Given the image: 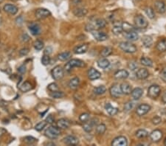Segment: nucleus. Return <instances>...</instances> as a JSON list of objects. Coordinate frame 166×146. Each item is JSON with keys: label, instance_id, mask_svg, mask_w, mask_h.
Here are the masks:
<instances>
[{"label": "nucleus", "instance_id": "f257e3e1", "mask_svg": "<svg viewBox=\"0 0 166 146\" xmlns=\"http://www.w3.org/2000/svg\"><path fill=\"white\" fill-rule=\"evenodd\" d=\"M85 66L86 64L84 61L80 59H71L64 66V70H66V72L70 73L74 67H84Z\"/></svg>", "mask_w": 166, "mask_h": 146}, {"label": "nucleus", "instance_id": "f03ea898", "mask_svg": "<svg viewBox=\"0 0 166 146\" xmlns=\"http://www.w3.org/2000/svg\"><path fill=\"white\" fill-rule=\"evenodd\" d=\"M44 134L49 139H56L60 136L61 131L59 128V127L57 128V127L55 126H50L46 129Z\"/></svg>", "mask_w": 166, "mask_h": 146}, {"label": "nucleus", "instance_id": "7ed1b4c3", "mask_svg": "<svg viewBox=\"0 0 166 146\" xmlns=\"http://www.w3.org/2000/svg\"><path fill=\"white\" fill-rule=\"evenodd\" d=\"M119 47L121 49L123 52L126 53H134L137 52V49L136 46L131 42H123L119 44Z\"/></svg>", "mask_w": 166, "mask_h": 146}, {"label": "nucleus", "instance_id": "20e7f679", "mask_svg": "<svg viewBox=\"0 0 166 146\" xmlns=\"http://www.w3.org/2000/svg\"><path fill=\"white\" fill-rule=\"evenodd\" d=\"M134 22H135L136 27L137 28H140V29L146 28L148 25V22L146 20V19L144 16H142V15L136 16L134 17Z\"/></svg>", "mask_w": 166, "mask_h": 146}, {"label": "nucleus", "instance_id": "39448f33", "mask_svg": "<svg viewBox=\"0 0 166 146\" xmlns=\"http://www.w3.org/2000/svg\"><path fill=\"white\" fill-rule=\"evenodd\" d=\"M161 92L160 87L158 85H152L148 89V96L151 99L156 98Z\"/></svg>", "mask_w": 166, "mask_h": 146}, {"label": "nucleus", "instance_id": "423d86ee", "mask_svg": "<svg viewBox=\"0 0 166 146\" xmlns=\"http://www.w3.org/2000/svg\"><path fill=\"white\" fill-rule=\"evenodd\" d=\"M64 75V72L63 68L61 66H56L54 67L53 70H52V76L55 80L58 81V80H61L63 78Z\"/></svg>", "mask_w": 166, "mask_h": 146}, {"label": "nucleus", "instance_id": "0eeeda50", "mask_svg": "<svg viewBox=\"0 0 166 146\" xmlns=\"http://www.w3.org/2000/svg\"><path fill=\"white\" fill-rule=\"evenodd\" d=\"M92 34L95 40H97L98 42H104V41L107 40L109 38L107 34H106L105 33L99 30H95L92 31Z\"/></svg>", "mask_w": 166, "mask_h": 146}, {"label": "nucleus", "instance_id": "6e6552de", "mask_svg": "<svg viewBox=\"0 0 166 146\" xmlns=\"http://www.w3.org/2000/svg\"><path fill=\"white\" fill-rule=\"evenodd\" d=\"M109 92H110L111 96L115 97V98H119L123 94L121 92V89H120V86L117 85V84H115V85L111 86Z\"/></svg>", "mask_w": 166, "mask_h": 146}, {"label": "nucleus", "instance_id": "1a4fd4ad", "mask_svg": "<svg viewBox=\"0 0 166 146\" xmlns=\"http://www.w3.org/2000/svg\"><path fill=\"white\" fill-rule=\"evenodd\" d=\"M50 15V11L45 8H39L36 12V17L39 19H44L45 18H47Z\"/></svg>", "mask_w": 166, "mask_h": 146}, {"label": "nucleus", "instance_id": "9d476101", "mask_svg": "<svg viewBox=\"0 0 166 146\" xmlns=\"http://www.w3.org/2000/svg\"><path fill=\"white\" fill-rule=\"evenodd\" d=\"M128 145V141L125 136H120L115 138L112 142V145L114 146H126Z\"/></svg>", "mask_w": 166, "mask_h": 146}, {"label": "nucleus", "instance_id": "9b49d317", "mask_svg": "<svg viewBox=\"0 0 166 146\" xmlns=\"http://www.w3.org/2000/svg\"><path fill=\"white\" fill-rule=\"evenodd\" d=\"M63 142L66 145H77L79 143V140L76 136H73V135H70L63 139Z\"/></svg>", "mask_w": 166, "mask_h": 146}, {"label": "nucleus", "instance_id": "f8f14e48", "mask_svg": "<svg viewBox=\"0 0 166 146\" xmlns=\"http://www.w3.org/2000/svg\"><path fill=\"white\" fill-rule=\"evenodd\" d=\"M151 109V106L148 104H141L137 108L136 112L139 116H143Z\"/></svg>", "mask_w": 166, "mask_h": 146}, {"label": "nucleus", "instance_id": "ddd939ff", "mask_svg": "<svg viewBox=\"0 0 166 146\" xmlns=\"http://www.w3.org/2000/svg\"><path fill=\"white\" fill-rule=\"evenodd\" d=\"M162 131H160V130H154V131H153L150 134V138H151V140L153 141V142H159V140H160L162 138Z\"/></svg>", "mask_w": 166, "mask_h": 146}, {"label": "nucleus", "instance_id": "4468645a", "mask_svg": "<svg viewBox=\"0 0 166 146\" xmlns=\"http://www.w3.org/2000/svg\"><path fill=\"white\" fill-rule=\"evenodd\" d=\"M4 10L10 15H15L18 12V7L12 4H6L3 7Z\"/></svg>", "mask_w": 166, "mask_h": 146}, {"label": "nucleus", "instance_id": "2eb2a0df", "mask_svg": "<svg viewBox=\"0 0 166 146\" xmlns=\"http://www.w3.org/2000/svg\"><path fill=\"white\" fill-rule=\"evenodd\" d=\"M101 74L99 71L94 68H91L88 71V78H90L91 81H94V80H97L98 78H101Z\"/></svg>", "mask_w": 166, "mask_h": 146}, {"label": "nucleus", "instance_id": "dca6fc26", "mask_svg": "<svg viewBox=\"0 0 166 146\" xmlns=\"http://www.w3.org/2000/svg\"><path fill=\"white\" fill-rule=\"evenodd\" d=\"M154 7L155 9L156 10V11L159 13H163L165 11V2L161 0H157L155 1L154 3Z\"/></svg>", "mask_w": 166, "mask_h": 146}, {"label": "nucleus", "instance_id": "f3484780", "mask_svg": "<svg viewBox=\"0 0 166 146\" xmlns=\"http://www.w3.org/2000/svg\"><path fill=\"white\" fill-rule=\"evenodd\" d=\"M148 75H149L148 71L146 70V69H144V68L139 69V70H137V73H136V76H137V78L140 80L146 79V78L148 77Z\"/></svg>", "mask_w": 166, "mask_h": 146}, {"label": "nucleus", "instance_id": "a211bd4d", "mask_svg": "<svg viewBox=\"0 0 166 146\" xmlns=\"http://www.w3.org/2000/svg\"><path fill=\"white\" fill-rule=\"evenodd\" d=\"M87 50H88V44H81L76 47L74 50H73V52L76 54H83V53H85Z\"/></svg>", "mask_w": 166, "mask_h": 146}, {"label": "nucleus", "instance_id": "6ab92c4d", "mask_svg": "<svg viewBox=\"0 0 166 146\" xmlns=\"http://www.w3.org/2000/svg\"><path fill=\"white\" fill-rule=\"evenodd\" d=\"M57 126L59 128H62V129H67L70 126V122L67 119H60L59 120H58Z\"/></svg>", "mask_w": 166, "mask_h": 146}, {"label": "nucleus", "instance_id": "aec40b11", "mask_svg": "<svg viewBox=\"0 0 166 146\" xmlns=\"http://www.w3.org/2000/svg\"><path fill=\"white\" fill-rule=\"evenodd\" d=\"M128 73L125 70H120L117 71L114 75L116 79H126L128 77Z\"/></svg>", "mask_w": 166, "mask_h": 146}, {"label": "nucleus", "instance_id": "412c9836", "mask_svg": "<svg viewBox=\"0 0 166 146\" xmlns=\"http://www.w3.org/2000/svg\"><path fill=\"white\" fill-rule=\"evenodd\" d=\"M125 36L128 40L131 41V42H134V41H137L139 39L138 34H137V32H135V30L126 32V34H125Z\"/></svg>", "mask_w": 166, "mask_h": 146}, {"label": "nucleus", "instance_id": "4be33fe9", "mask_svg": "<svg viewBox=\"0 0 166 146\" xmlns=\"http://www.w3.org/2000/svg\"><path fill=\"white\" fill-rule=\"evenodd\" d=\"M105 109L107 111L108 114L111 116L115 115V114H117V112H118V109H117V108L112 106L110 103H106V104L105 105Z\"/></svg>", "mask_w": 166, "mask_h": 146}, {"label": "nucleus", "instance_id": "5701e85b", "mask_svg": "<svg viewBox=\"0 0 166 146\" xmlns=\"http://www.w3.org/2000/svg\"><path fill=\"white\" fill-rule=\"evenodd\" d=\"M29 30L30 31L31 34L33 36H38L41 33V28L39 24H31L29 26Z\"/></svg>", "mask_w": 166, "mask_h": 146}, {"label": "nucleus", "instance_id": "b1692460", "mask_svg": "<svg viewBox=\"0 0 166 146\" xmlns=\"http://www.w3.org/2000/svg\"><path fill=\"white\" fill-rule=\"evenodd\" d=\"M120 89H121L122 93L124 94V95H130L131 93V86L130 84H127V83H123V84L120 85Z\"/></svg>", "mask_w": 166, "mask_h": 146}, {"label": "nucleus", "instance_id": "393cba45", "mask_svg": "<svg viewBox=\"0 0 166 146\" xmlns=\"http://www.w3.org/2000/svg\"><path fill=\"white\" fill-rule=\"evenodd\" d=\"M142 93H143V91L141 88H135L131 91V95L134 100H139L142 97Z\"/></svg>", "mask_w": 166, "mask_h": 146}, {"label": "nucleus", "instance_id": "a878e982", "mask_svg": "<svg viewBox=\"0 0 166 146\" xmlns=\"http://www.w3.org/2000/svg\"><path fill=\"white\" fill-rule=\"evenodd\" d=\"M80 84V80L78 77H75V78H72L69 82V87L71 89H76L79 86Z\"/></svg>", "mask_w": 166, "mask_h": 146}, {"label": "nucleus", "instance_id": "bb28decb", "mask_svg": "<svg viewBox=\"0 0 166 146\" xmlns=\"http://www.w3.org/2000/svg\"><path fill=\"white\" fill-rule=\"evenodd\" d=\"M106 25V20H104L103 19H98L95 21V24H93L94 28L96 29H101V28L105 27Z\"/></svg>", "mask_w": 166, "mask_h": 146}, {"label": "nucleus", "instance_id": "cd10ccee", "mask_svg": "<svg viewBox=\"0 0 166 146\" xmlns=\"http://www.w3.org/2000/svg\"><path fill=\"white\" fill-rule=\"evenodd\" d=\"M87 10L85 8H82V7H78V8L75 9L73 10V13L75 14V16L78 17H83L85 16L87 14Z\"/></svg>", "mask_w": 166, "mask_h": 146}, {"label": "nucleus", "instance_id": "c85d7f7f", "mask_svg": "<svg viewBox=\"0 0 166 146\" xmlns=\"http://www.w3.org/2000/svg\"><path fill=\"white\" fill-rule=\"evenodd\" d=\"M123 29L122 27V23H115L112 27V32L115 35H120L123 33Z\"/></svg>", "mask_w": 166, "mask_h": 146}, {"label": "nucleus", "instance_id": "c756f323", "mask_svg": "<svg viewBox=\"0 0 166 146\" xmlns=\"http://www.w3.org/2000/svg\"><path fill=\"white\" fill-rule=\"evenodd\" d=\"M156 50L158 51L161 52V53H163V52L166 51V39H162V40L159 41L157 44H156Z\"/></svg>", "mask_w": 166, "mask_h": 146}, {"label": "nucleus", "instance_id": "7c9ffc66", "mask_svg": "<svg viewBox=\"0 0 166 146\" xmlns=\"http://www.w3.org/2000/svg\"><path fill=\"white\" fill-rule=\"evenodd\" d=\"M72 57V53L70 52H64V53H62L58 56V59L61 61H68L69 59H71Z\"/></svg>", "mask_w": 166, "mask_h": 146}, {"label": "nucleus", "instance_id": "2f4dec72", "mask_svg": "<svg viewBox=\"0 0 166 146\" xmlns=\"http://www.w3.org/2000/svg\"><path fill=\"white\" fill-rule=\"evenodd\" d=\"M98 65L100 68L101 69H106L110 65V62L106 59H101L98 61Z\"/></svg>", "mask_w": 166, "mask_h": 146}, {"label": "nucleus", "instance_id": "473e14b6", "mask_svg": "<svg viewBox=\"0 0 166 146\" xmlns=\"http://www.w3.org/2000/svg\"><path fill=\"white\" fill-rule=\"evenodd\" d=\"M142 42L145 47H150L153 44L152 39L151 36H145L142 37Z\"/></svg>", "mask_w": 166, "mask_h": 146}, {"label": "nucleus", "instance_id": "72a5a7b5", "mask_svg": "<svg viewBox=\"0 0 166 146\" xmlns=\"http://www.w3.org/2000/svg\"><path fill=\"white\" fill-rule=\"evenodd\" d=\"M32 85L27 81L23 83L21 86H19V89L23 92H27L32 89Z\"/></svg>", "mask_w": 166, "mask_h": 146}, {"label": "nucleus", "instance_id": "f704fd0d", "mask_svg": "<svg viewBox=\"0 0 166 146\" xmlns=\"http://www.w3.org/2000/svg\"><path fill=\"white\" fill-rule=\"evenodd\" d=\"M94 126H95V125L92 124V122H91L90 120H88L87 122H84V125H83V128H84V130L86 131V132L89 133L92 131Z\"/></svg>", "mask_w": 166, "mask_h": 146}, {"label": "nucleus", "instance_id": "c9c22d12", "mask_svg": "<svg viewBox=\"0 0 166 146\" xmlns=\"http://www.w3.org/2000/svg\"><path fill=\"white\" fill-rule=\"evenodd\" d=\"M50 96L52 98L54 99H59V98H62L65 96L64 93L63 92H60V91H55V92H51V93L50 94Z\"/></svg>", "mask_w": 166, "mask_h": 146}, {"label": "nucleus", "instance_id": "e433bc0d", "mask_svg": "<svg viewBox=\"0 0 166 146\" xmlns=\"http://www.w3.org/2000/svg\"><path fill=\"white\" fill-rule=\"evenodd\" d=\"M140 62H141V64H142L143 66H145V67H151L153 66L152 60L150 59H148V58H146V57L142 58L140 60Z\"/></svg>", "mask_w": 166, "mask_h": 146}, {"label": "nucleus", "instance_id": "4c0bfd02", "mask_svg": "<svg viewBox=\"0 0 166 146\" xmlns=\"http://www.w3.org/2000/svg\"><path fill=\"white\" fill-rule=\"evenodd\" d=\"M106 88L104 86H99L95 87V89H94L93 92L94 93L96 94V95H100L104 94L105 92H106Z\"/></svg>", "mask_w": 166, "mask_h": 146}, {"label": "nucleus", "instance_id": "58836bf2", "mask_svg": "<svg viewBox=\"0 0 166 146\" xmlns=\"http://www.w3.org/2000/svg\"><path fill=\"white\" fill-rule=\"evenodd\" d=\"M122 27H123V31L125 32H130V31L135 30V28L132 26L131 24H130L128 22H123L122 23Z\"/></svg>", "mask_w": 166, "mask_h": 146}, {"label": "nucleus", "instance_id": "ea45409f", "mask_svg": "<svg viewBox=\"0 0 166 146\" xmlns=\"http://www.w3.org/2000/svg\"><path fill=\"white\" fill-rule=\"evenodd\" d=\"M145 13H146V15L148 16V18L151 19H154L155 13H154V10H153L152 7H145Z\"/></svg>", "mask_w": 166, "mask_h": 146}, {"label": "nucleus", "instance_id": "a19ab883", "mask_svg": "<svg viewBox=\"0 0 166 146\" xmlns=\"http://www.w3.org/2000/svg\"><path fill=\"white\" fill-rule=\"evenodd\" d=\"M24 142L27 145H33V144L36 143L37 142V139H36L33 136H27L24 138Z\"/></svg>", "mask_w": 166, "mask_h": 146}, {"label": "nucleus", "instance_id": "79ce46f5", "mask_svg": "<svg viewBox=\"0 0 166 146\" xmlns=\"http://www.w3.org/2000/svg\"><path fill=\"white\" fill-rule=\"evenodd\" d=\"M148 135V131H145V130L144 129H140L136 132V136H137V138H140V139L146 137Z\"/></svg>", "mask_w": 166, "mask_h": 146}, {"label": "nucleus", "instance_id": "37998d69", "mask_svg": "<svg viewBox=\"0 0 166 146\" xmlns=\"http://www.w3.org/2000/svg\"><path fill=\"white\" fill-rule=\"evenodd\" d=\"M106 130V126L104 124H99L96 126V132L98 134H103Z\"/></svg>", "mask_w": 166, "mask_h": 146}, {"label": "nucleus", "instance_id": "c03bdc74", "mask_svg": "<svg viewBox=\"0 0 166 146\" xmlns=\"http://www.w3.org/2000/svg\"><path fill=\"white\" fill-rule=\"evenodd\" d=\"M112 53V48L109 47H107L103 48L101 51V56L103 57H108L109 56H110Z\"/></svg>", "mask_w": 166, "mask_h": 146}, {"label": "nucleus", "instance_id": "a18cd8bd", "mask_svg": "<svg viewBox=\"0 0 166 146\" xmlns=\"http://www.w3.org/2000/svg\"><path fill=\"white\" fill-rule=\"evenodd\" d=\"M44 42H42V41H40V40L36 41L33 44L34 48H35L36 50H39H39H42V49L44 48Z\"/></svg>", "mask_w": 166, "mask_h": 146}, {"label": "nucleus", "instance_id": "49530a36", "mask_svg": "<svg viewBox=\"0 0 166 146\" xmlns=\"http://www.w3.org/2000/svg\"><path fill=\"white\" fill-rule=\"evenodd\" d=\"M47 122L46 121H42V122H39V123H37L35 126V129L38 131H41L44 129L45 126L47 125Z\"/></svg>", "mask_w": 166, "mask_h": 146}, {"label": "nucleus", "instance_id": "de8ad7c7", "mask_svg": "<svg viewBox=\"0 0 166 146\" xmlns=\"http://www.w3.org/2000/svg\"><path fill=\"white\" fill-rule=\"evenodd\" d=\"M50 61H51V59H50V57L49 55L44 54L42 59V64H43V65L47 66V65H48V64H50Z\"/></svg>", "mask_w": 166, "mask_h": 146}, {"label": "nucleus", "instance_id": "09e8293b", "mask_svg": "<svg viewBox=\"0 0 166 146\" xmlns=\"http://www.w3.org/2000/svg\"><path fill=\"white\" fill-rule=\"evenodd\" d=\"M90 114H88V113H83V114H81V115H80L79 120H81V122H86L88 121V120H90Z\"/></svg>", "mask_w": 166, "mask_h": 146}, {"label": "nucleus", "instance_id": "8fccbe9b", "mask_svg": "<svg viewBox=\"0 0 166 146\" xmlns=\"http://www.w3.org/2000/svg\"><path fill=\"white\" fill-rule=\"evenodd\" d=\"M47 89H49L50 92H55V91L59 90V86H58L56 83H52V84H50L47 86Z\"/></svg>", "mask_w": 166, "mask_h": 146}, {"label": "nucleus", "instance_id": "3c124183", "mask_svg": "<svg viewBox=\"0 0 166 146\" xmlns=\"http://www.w3.org/2000/svg\"><path fill=\"white\" fill-rule=\"evenodd\" d=\"M134 106V103L133 102H128L127 103H126L124 106V109L126 111H129V110L132 109Z\"/></svg>", "mask_w": 166, "mask_h": 146}, {"label": "nucleus", "instance_id": "603ef678", "mask_svg": "<svg viewBox=\"0 0 166 146\" xmlns=\"http://www.w3.org/2000/svg\"><path fill=\"white\" fill-rule=\"evenodd\" d=\"M28 53H29V49L28 48H22L19 52V54L20 56H25Z\"/></svg>", "mask_w": 166, "mask_h": 146}, {"label": "nucleus", "instance_id": "864d4df0", "mask_svg": "<svg viewBox=\"0 0 166 146\" xmlns=\"http://www.w3.org/2000/svg\"><path fill=\"white\" fill-rule=\"evenodd\" d=\"M159 76L164 82H166V67L162 69V71L160 72V74H159Z\"/></svg>", "mask_w": 166, "mask_h": 146}, {"label": "nucleus", "instance_id": "5fc2aeb1", "mask_svg": "<svg viewBox=\"0 0 166 146\" xmlns=\"http://www.w3.org/2000/svg\"><path fill=\"white\" fill-rule=\"evenodd\" d=\"M151 121H152L153 124H154V125H158V124L160 123L161 121H162V119L159 116H155L154 117H153Z\"/></svg>", "mask_w": 166, "mask_h": 146}, {"label": "nucleus", "instance_id": "6e6d98bb", "mask_svg": "<svg viewBox=\"0 0 166 146\" xmlns=\"http://www.w3.org/2000/svg\"><path fill=\"white\" fill-rule=\"evenodd\" d=\"M128 67H129L131 70H134L135 69H137V64H136L135 62H130L129 64H128Z\"/></svg>", "mask_w": 166, "mask_h": 146}, {"label": "nucleus", "instance_id": "4d7b16f0", "mask_svg": "<svg viewBox=\"0 0 166 146\" xmlns=\"http://www.w3.org/2000/svg\"><path fill=\"white\" fill-rule=\"evenodd\" d=\"M21 41H22V42H28V41H29L30 37L28 36L27 34L24 33V34H22V36H21Z\"/></svg>", "mask_w": 166, "mask_h": 146}, {"label": "nucleus", "instance_id": "13d9d810", "mask_svg": "<svg viewBox=\"0 0 166 146\" xmlns=\"http://www.w3.org/2000/svg\"><path fill=\"white\" fill-rule=\"evenodd\" d=\"M52 52H53V49H52L51 47H47L46 49L44 50V53L45 55H50L52 53Z\"/></svg>", "mask_w": 166, "mask_h": 146}, {"label": "nucleus", "instance_id": "bf43d9fd", "mask_svg": "<svg viewBox=\"0 0 166 146\" xmlns=\"http://www.w3.org/2000/svg\"><path fill=\"white\" fill-rule=\"evenodd\" d=\"M47 123H53V122H54V118H53V117L52 115H49L46 118V120H45Z\"/></svg>", "mask_w": 166, "mask_h": 146}, {"label": "nucleus", "instance_id": "052dcab7", "mask_svg": "<svg viewBox=\"0 0 166 146\" xmlns=\"http://www.w3.org/2000/svg\"><path fill=\"white\" fill-rule=\"evenodd\" d=\"M19 71L20 72V73H24V72L26 71V67H25V66H21V67H20L19 68Z\"/></svg>", "mask_w": 166, "mask_h": 146}, {"label": "nucleus", "instance_id": "680f3d73", "mask_svg": "<svg viewBox=\"0 0 166 146\" xmlns=\"http://www.w3.org/2000/svg\"><path fill=\"white\" fill-rule=\"evenodd\" d=\"M162 101L164 103H166V92L163 94V95L162 96Z\"/></svg>", "mask_w": 166, "mask_h": 146}, {"label": "nucleus", "instance_id": "e2e57ef3", "mask_svg": "<svg viewBox=\"0 0 166 146\" xmlns=\"http://www.w3.org/2000/svg\"><path fill=\"white\" fill-rule=\"evenodd\" d=\"M5 133H6L5 130L3 129V128H0V136H1V135L5 134Z\"/></svg>", "mask_w": 166, "mask_h": 146}, {"label": "nucleus", "instance_id": "0e129e2a", "mask_svg": "<svg viewBox=\"0 0 166 146\" xmlns=\"http://www.w3.org/2000/svg\"><path fill=\"white\" fill-rule=\"evenodd\" d=\"M164 144L166 145V138H165V141H164Z\"/></svg>", "mask_w": 166, "mask_h": 146}, {"label": "nucleus", "instance_id": "69168bd1", "mask_svg": "<svg viewBox=\"0 0 166 146\" xmlns=\"http://www.w3.org/2000/svg\"><path fill=\"white\" fill-rule=\"evenodd\" d=\"M1 1H2V0H0V2H1Z\"/></svg>", "mask_w": 166, "mask_h": 146}, {"label": "nucleus", "instance_id": "338daca9", "mask_svg": "<svg viewBox=\"0 0 166 146\" xmlns=\"http://www.w3.org/2000/svg\"><path fill=\"white\" fill-rule=\"evenodd\" d=\"M0 24H1V20H0Z\"/></svg>", "mask_w": 166, "mask_h": 146}, {"label": "nucleus", "instance_id": "774afa93", "mask_svg": "<svg viewBox=\"0 0 166 146\" xmlns=\"http://www.w3.org/2000/svg\"><path fill=\"white\" fill-rule=\"evenodd\" d=\"M0 10H1V8H0Z\"/></svg>", "mask_w": 166, "mask_h": 146}]
</instances>
